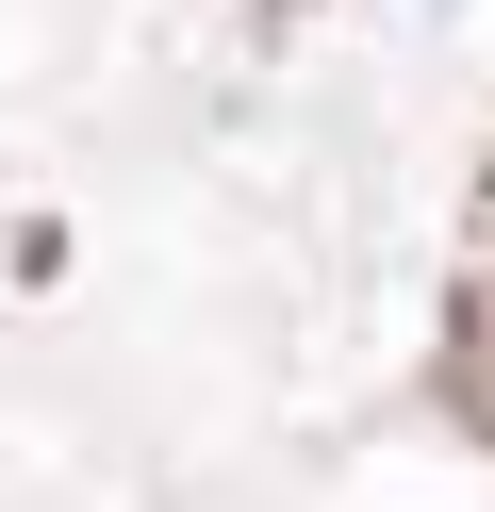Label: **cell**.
<instances>
[{"label":"cell","instance_id":"obj_1","mask_svg":"<svg viewBox=\"0 0 495 512\" xmlns=\"http://www.w3.org/2000/svg\"><path fill=\"white\" fill-rule=\"evenodd\" d=\"M429 397H446V430H462V446H495V281H462V298H446Z\"/></svg>","mask_w":495,"mask_h":512}]
</instances>
